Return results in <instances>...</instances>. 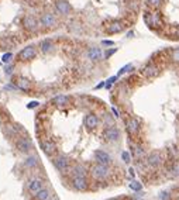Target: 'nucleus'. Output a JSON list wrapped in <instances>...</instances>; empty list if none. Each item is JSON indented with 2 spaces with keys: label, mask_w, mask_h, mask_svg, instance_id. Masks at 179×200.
<instances>
[{
  "label": "nucleus",
  "mask_w": 179,
  "mask_h": 200,
  "mask_svg": "<svg viewBox=\"0 0 179 200\" xmlns=\"http://www.w3.org/2000/svg\"><path fill=\"white\" fill-rule=\"evenodd\" d=\"M28 189L30 192H33V193H37V192H40L41 189H44V182L41 179H33L31 182L28 183Z\"/></svg>",
  "instance_id": "nucleus-18"
},
{
  "label": "nucleus",
  "mask_w": 179,
  "mask_h": 200,
  "mask_svg": "<svg viewBox=\"0 0 179 200\" xmlns=\"http://www.w3.org/2000/svg\"><path fill=\"white\" fill-rule=\"evenodd\" d=\"M95 158H96L97 162L103 163V165H110V162H111V156L107 154V152L102 151V149H99V151L95 152Z\"/></svg>",
  "instance_id": "nucleus-11"
},
{
  "label": "nucleus",
  "mask_w": 179,
  "mask_h": 200,
  "mask_svg": "<svg viewBox=\"0 0 179 200\" xmlns=\"http://www.w3.org/2000/svg\"><path fill=\"white\" fill-rule=\"evenodd\" d=\"M16 145H17L18 151H21V152H30V149H31V142H30L27 138H20V140H17Z\"/></svg>",
  "instance_id": "nucleus-17"
},
{
  "label": "nucleus",
  "mask_w": 179,
  "mask_h": 200,
  "mask_svg": "<svg viewBox=\"0 0 179 200\" xmlns=\"http://www.w3.org/2000/svg\"><path fill=\"white\" fill-rule=\"evenodd\" d=\"M52 47H54V42H52V39H44V41H41V51L43 52H49V51L52 49Z\"/></svg>",
  "instance_id": "nucleus-21"
},
{
  "label": "nucleus",
  "mask_w": 179,
  "mask_h": 200,
  "mask_svg": "<svg viewBox=\"0 0 179 200\" xmlns=\"http://www.w3.org/2000/svg\"><path fill=\"white\" fill-rule=\"evenodd\" d=\"M72 185L76 190H85L88 187V182H86V177L83 173H75L72 177Z\"/></svg>",
  "instance_id": "nucleus-4"
},
{
  "label": "nucleus",
  "mask_w": 179,
  "mask_h": 200,
  "mask_svg": "<svg viewBox=\"0 0 179 200\" xmlns=\"http://www.w3.org/2000/svg\"><path fill=\"white\" fill-rule=\"evenodd\" d=\"M130 187L133 189V190H136V192H140L142 189V186H141V183L140 182H137V180H133V182L130 183Z\"/></svg>",
  "instance_id": "nucleus-27"
},
{
  "label": "nucleus",
  "mask_w": 179,
  "mask_h": 200,
  "mask_svg": "<svg viewBox=\"0 0 179 200\" xmlns=\"http://www.w3.org/2000/svg\"><path fill=\"white\" fill-rule=\"evenodd\" d=\"M35 197H37V200H48L49 192L47 190V189H41L40 192H37V193H35Z\"/></svg>",
  "instance_id": "nucleus-25"
},
{
  "label": "nucleus",
  "mask_w": 179,
  "mask_h": 200,
  "mask_svg": "<svg viewBox=\"0 0 179 200\" xmlns=\"http://www.w3.org/2000/svg\"><path fill=\"white\" fill-rule=\"evenodd\" d=\"M90 173L95 179H105L109 175V165H103V163H95L90 168Z\"/></svg>",
  "instance_id": "nucleus-3"
},
{
  "label": "nucleus",
  "mask_w": 179,
  "mask_h": 200,
  "mask_svg": "<svg viewBox=\"0 0 179 200\" xmlns=\"http://www.w3.org/2000/svg\"><path fill=\"white\" fill-rule=\"evenodd\" d=\"M23 24H24V28H27L28 31H35V30H37V27H38V21L33 16H26V17H24Z\"/></svg>",
  "instance_id": "nucleus-12"
},
{
  "label": "nucleus",
  "mask_w": 179,
  "mask_h": 200,
  "mask_svg": "<svg viewBox=\"0 0 179 200\" xmlns=\"http://www.w3.org/2000/svg\"><path fill=\"white\" fill-rule=\"evenodd\" d=\"M144 21L151 30H156L159 25L162 24V20H161V11L156 10H152V11H147L144 14Z\"/></svg>",
  "instance_id": "nucleus-1"
},
{
  "label": "nucleus",
  "mask_w": 179,
  "mask_h": 200,
  "mask_svg": "<svg viewBox=\"0 0 179 200\" xmlns=\"http://www.w3.org/2000/svg\"><path fill=\"white\" fill-rule=\"evenodd\" d=\"M102 44H103V45H114V42L110 41V39H103Z\"/></svg>",
  "instance_id": "nucleus-35"
},
{
  "label": "nucleus",
  "mask_w": 179,
  "mask_h": 200,
  "mask_svg": "<svg viewBox=\"0 0 179 200\" xmlns=\"http://www.w3.org/2000/svg\"><path fill=\"white\" fill-rule=\"evenodd\" d=\"M6 73H7V75H10V73H12V66L7 68V69H6Z\"/></svg>",
  "instance_id": "nucleus-37"
},
{
  "label": "nucleus",
  "mask_w": 179,
  "mask_h": 200,
  "mask_svg": "<svg viewBox=\"0 0 179 200\" xmlns=\"http://www.w3.org/2000/svg\"><path fill=\"white\" fill-rule=\"evenodd\" d=\"M161 163H162V155L159 154L158 151L151 152L147 156V165L152 166V168H156V166H159Z\"/></svg>",
  "instance_id": "nucleus-7"
},
{
  "label": "nucleus",
  "mask_w": 179,
  "mask_h": 200,
  "mask_svg": "<svg viewBox=\"0 0 179 200\" xmlns=\"http://www.w3.org/2000/svg\"><path fill=\"white\" fill-rule=\"evenodd\" d=\"M86 54H88V58L90 59V61H97V59L103 58V52L99 47H90Z\"/></svg>",
  "instance_id": "nucleus-13"
},
{
  "label": "nucleus",
  "mask_w": 179,
  "mask_h": 200,
  "mask_svg": "<svg viewBox=\"0 0 179 200\" xmlns=\"http://www.w3.org/2000/svg\"><path fill=\"white\" fill-rule=\"evenodd\" d=\"M168 171H169V176L171 177H178L179 176V163H176V162L172 163Z\"/></svg>",
  "instance_id": "nucleus-24"
},
{
  "label": "nucleus",
  "mask_w": 179,
  "mask_h": 200,
  "mask_svg": "<svg viewBox=\"0 0 179 200\" xmlns=\"http://www.w3.org/2000/svg\"><path fill=\"white\" fill-rule=\"evenodd\" d=\"M175 35H176V38H178V39H179V28H178V30H176V33H175Z\"/></svg>",
  "instance_id": "nucleus-39"
},
{
  "label": "nucleus",
  "mask_w": 179,
  "mask_h": 200,
  "mask_svg": "<svg viewBox=\"0 0 179 200\" xmlns=\"http://www.w3.org/2000/svg\"><path fill=\"white\" fill-rule=\"evenodd\" d=\"M34 56H35V48L33 47V45H28V47L23 48L21 52L18 54V58H20L21 61H28V59L34 58Z\"/></svg>",
  "instance_id": "nucleus-10"
},
{
  "label": "nucleus",
  "mask_w": 179,
  "mask_h": 200,
  "mask_svg": "<svg viewBox=\"0 0 179 200\" xmlns=\"http://www.w3.org/2000/svg\"><path fill=\"white\" fill-rule=\"evenodd\" d=\"M12 58H13V54H12V52H7V54H4V55H3V58H2V61H3L4 64H7V62H10V61H12Z\"/></svg>",
  "instance_id": "nucleus-29"
},
{
  "label": "nucleus",
  "mask_w": 179,
  "mask_h": 200,
  "mask_svg": "<svg viewBox=\"0 0 179 200\" xmlns=\"http://www.w3.org/2000/svg\"><path fill=\"white\" fill-rule=\"evenodd\" d=\"M133 65H131V64H128V65H125V66H123L121 68V69H120L119 70V76L120 75H123V73H124V72H128V70H131V69H133Z\"/></svg>",
  "instance_id": "nucleus-28"
},
{
  "label": "nucleus",
  "mask_w": 179,
  "mask_h": 200,
  "mask_svg": "<svg viewBox=\"0 0 179 200\" xmlns=\"http://www.w3.org/2000/svg\"><path fill=\"white\" fill-rule=\"evenodd\" d=\"M103 137H105L106 141H110V142H113V141H117L120 138V131L117 127L114 126H110L107 127V128L105 130V132H103Z\"/></svg>",
  "instance_id": "nucleus-6"
},
{
  "label": "nucleus",
  "mask_w": 179,
  "mask_h": 200,
  "mask_svg": "<svg viewBox=\"0 0 179 200\" xmlns=\"http://www.w3.org/2000/svg\"><path fill=\"white\" fill-rule=\"evenodd\" d=\"M97 124H99V118L95 114H88L85 117V126L88 128H95V127H97Z\"/></svg>",
  "instance_id": "nucleus-20"
},
{
  "label": "nucleus",
  "mask_w": 179,
  "mask_h": 200,
  "mask_svg": "<svg viewBox=\"0 0 179 200\" xmlns=\"http://www.w3.org/2000/svg\"><path fill=\"white\" fill-rule=\"evenodd\" d=\"M162 2H164V0H147V4L150 6L152 10H156V8L161 7Z\"/></svg>",
  "instance_id": "nucleus-26"
},
{
  "label": "nucleus",
  "mask_w": 179,
  "mask_h": 200,
  "mask_svg": "<svg viewBox=\"0 0 179 200\" xmlns=\"http://www.w3.org/2000/svg\"><path fill=\"white\" fill-rule=\"evenodd\" d=\"M116 48H113V49H107V51H106V52H105V58H110V56L111 55H113V54L114 52H116Z\"/></svg>",
  "instance_id": "nucleus-33"
},
{
  "label": "nucleus",
  "mask_w": 179,
  "mask_h": 200,
  "mask_svg": "<svg viewBox=\"0 0 179 200\" xmlns=\"http://www.w3.org/2000/svg\"><path fill=\"white\" fill-rule=\"evenodd\" d=\"M111 111H113V114H114V115H116V117H117V115H119V113H117V110H116V109H114V107H113V109H111Z\"/></svg>",
  "instance_id": "nucleus-38"
},
{
  "label": "nucleus",
  "mask_w": 179,
  "mask_h": 200,
  "mask_svg": "<svg viewBox=\"0 0 179 200\" xmlns=\"http://www.w3.org/2000/svg\"><path fill=\"white\" fill-rule=\"evenodd\" d=\"M14 83H16V87H18L20 90H24V92L30 90V80H28V79L17 78V79H14Z\"/></svg>",
  "instance_id": "nucleus-19"
},
{
  "label": "nucleus",
  "mask_w": 179,
  "mask_h": 200,
  "mask_svg": "<svg viewBox=\"0 0 179 200\" xmlns=\"http://www.w3.org/2000/svg\"><path fill=\"white\" fill-rule=\"evenodd\" d=\"M125 126H127V131L130 135H137L140 131V121L137 120L136 117H131L127 120V123H125Z\"/></svg>",
  "instance_id": "nucleus-8"
},
{
  "label": "nucleus",
  "mask_w": 179,
  "mask_h": 200,
  "mask_svg": "<svg viewBox=\"0 0 179 200\" xmlns=\"http://www.w3.org/2000/svg\"><path fill=\"white\" fill-rule=\"evenodd\" d=\"M41 148H43V151L45 152L47 155H54L55 151H57V146H55V144L52 142V141H41Z\"/></svg>",
  "instance_id": "nucleus-15"
},
{
  "label": "nucleus",
  "mask_w": 179,
  "mask_h": 200,
  "mask_svg": "<svg viewBox=\"0 0 179 200\" xmlns=\"http://www.w3.org/2000/svg\"><path fill=\"white\" fill-rule=\"evenodd\" d=\"M38 106V101H31V103L27 104V109H34V107Z\"/></svg>",
  "instance_id": "nucleus-34"
},
{
  "label": "nucleus",
  "mask_w": 179,
  "mask_h": 200,
  "mask_svg": "<svg viewBox=\"0 0 179 200\" xmlns=\"http://www.w3.org/2000/svg\"><path fill=\"white\" fill-rule=\"evenodd\" d=\"M169 58L173 64H179V47L172 48V49L169 51Z\"/></svg>",
  "instance_id": "nucleus-22"
},
{
  "label": "nucleus",
  "mask_w": 179,
  "mask_h": 200,
  "mask_svg": "<svg viewBox=\"0 0 179 200\" xmlns=\"http://www.w3.org/2000/svg\"><path fill=\"white\" fill-rule=\"evenodd\" d=\"M103 86H106V83H105V82H102V83H99V85H97V86H96V89H100V87H103Z\"/></svg>",
  "instance_id": "nucleus-36"
},
{
  "label": "nucleus",
  "mask_w": 179,
  "mask_h": 200,
  "mask_svg": "<svg viewBox=\"0 0 179 200\" xmlns=\"http://www.w3.org/2000/svg\"><path fill=\"white\" fill-rule=\"evenodd\" d=\"M121 158H123V161H124L125 163H130V161H131V156H130V152H123L121 154Z\"/></svg>",
  "instance_id": "nucleus-30"
},
{
  "label": "nucleus",
  "mask_w": 179,
  "mask_h": 200,
  "mask_svg": "<svg viewBox=\"0 0 179 200\" xmlns=\"http://www.w3.org/2000/svg\"><path fill=\"white\" fill-rule=\"evenodd\" d=\"M54 163H55V168L61 172H66L69 169V159L66 156H57Z\"/></svg>",
  "instance_id": "nucleus-9"
},
{
  "label": "nucleus",
  "mask_w": 179,
  "mask_h": 200,
  "mask_svg": "<svg viewBox=\"0 0 179 200\" xmlns=\"http://www.w3.org/2000/svg\"><path fill=\"white\" fill-rule=\"evenodd\" d=\"M116 79H117V76H111V78L107 80V83H106V87H107V89H109V87H110L111 85H113L114 82H116Z\"/></svg>",
  "instance_id": "nucleus-32"
},
{
  "label": "nucleus",
  "mask_w": 179,
  "mask_h": 200,
  "mask_svg": "<svg viewBox=\"0 0 179 200\" xmlns=\"http://www.w3.org/2000/svg\"><path fill=\"white\" fill-rule=\"evenodd\" d=\"M55 7H57V10L62 14L71 13V4H69L66 0H57V2H55Z\"/></svg>",
  "instance_id": "nucleus-14"
},
{
  "label": "nucleus",
  "mask_w": 179,
  "mask_h": 200,
  "mask_svg": "<svg viewBox=\"0 0 179 200\" xmlns=\"http://www.w3.org/2000/svg\"><path fill=\"white\" fill-rule=\"evenodd\" d=\"M35 163H37V159H35V158H27V161H26L27 166H34Z\"/></svg>",
  "instance_id": "nucleus-31"
},
{
  "label": "nucleus",
  "mask_w": 179,
  "mask_h": 200,
  "mask_svg": "<svg viewBox=\"0 0 179 200\" xmlns=\"http://www.w3.org/2000/svg\"><path fill=\"white\" fill-rule=\"evenodd\" d=\"M125 28V24L120 20H113L110 21L109 24H106V31L109 34H117V33H121L123 30Z\"/></svg>",
  "instance_id": "nucleus-5"
},
{
  "label": "nucleus",
  "mask_w": 179,
  "mask_h": 200,
  "mask_svg": "<svg viewBox=\"0 0 179 200\" xmlns=\"http://www.w3.org/2000/svg\"><path fill=\"white\" fill-rule=\"evenodd\" d=\"M159 72H161V66L156 65L155 62H148V64H145L141 69V73L148 79L156 78V76L159 75Z\"/></svg>",
  "instance_id": "nucleus-2"
},
{
  "label": "nucleus",
  "mask_w": 179,
  "mask_h": 200,
  "mask_svg": "<svg viewBox=\"0 0 179 200\" xmlns=\"http://www.w3.org/2000/svg\"><path fill=\"white\" fill-rule=\"evenodd\" d=\"M69 101V97L68 96H64V95H61V96H57V97H54V100H52V103H55V104H58V106H62V104H66Z\"/></svg>",
  "instance_id": "nucleus-23"
},
{
  "label": "nucleus",
  "mask_w": 179,
  "mask_h": 200,
  "mask_svg": "<svg viewBox=\"0 0 179 200\" xmlns=\"http://www.w3.org/2000/svg\"><path fill=\"white\" fill-rule=\"evenodd\" d=\"M55 23H57V18L51 13H44L41 17V24L44 27H52V25H55Z\"/></svg>",
  "instance_id": "nucleus-16"
}]
</instances>
